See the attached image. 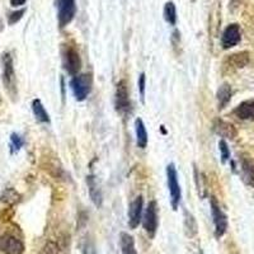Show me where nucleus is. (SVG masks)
<instances>
[{"label":"nucleus","instance_id":"obj_1","mask_svg":"<svg viewBox=\"0 0 254 254\" xmlns=\"http://www.w3.org/2000/svg\"><path fill=\"white\" fill-rule=\"evenodd\" d=\"M61 60L64 70L71 76L78 75L81 69L80 54L74 45H63L61 47Z\"/></svg>","mask_w":254,"mask_h":254},{"label":"nucleus","instance_id":"obj_2","mask_svg":"<svg viewBox=\"0 0 254 254\" xmlns=\"http://www.w3.org/2000/svg\"><path fill=\"white\" fill-rule=\"evenodd\" d=\"M93 78L90 74H78L70 81L72 94L78 102H83L88 98L92 92Z\"/></svg>","mask_w":254,"mask_h":254},{"label":"nucleus","instance_id":"obj_3","mask_svg":"<svg viewBox=\"0 0 254 254\" xmlns=\"http://www.w3.org/2000/svg\"><path fill=\"white\" fill-rule=\"evenodd\" d=\"M1 65H3V81L5 89L12 97H15V94H17V80H15L13 58L9 52H5L1 56Z\"/></svg>","mask_w":254,"mask_h":254},{"label":"nucleus","instance_id":"obj_4","mask_svg":"<svg viewBox=\"0 0 254 254\" xmlns=\"http://www.w3.org/2000/svg\"><path fill=\"white\" fill-rule=\"evenodd\" d=\"M167 182L169 188V194H171V202L173 210H178L181 197H182V190L178 182V173H177L176 165L173 163L168 164L167 167Z\"/></svg>","mask_w":254,"mask_h":254},{"label":"nucleus","instance_id":"obj_5","mask_svg":"<svg viewBox=\"0 0 254 254\" xmlns=\"http://www.w3.org/2000/svg\"><path fill=\"white\" fill-rule=\"evenodd\" d=\"M60 28H65L76 14V0H56Z\"/></svg>","mask_w":254,"mask_h":254},{"label":"nucleus","instance_id":"obj_6","mask_svg":"<svg viewBox=\"0 0 254 254\" xmlns=\"http://www.w3.org/2000/svg\"><path fill=\"white\" fill-rule=\"evenodd\" d=\"M210 206L211 215H212V220H214L215 225V237L221 238L222 235L225 234L226 230H228V217L224 214V211L221 210L215 197H211Z\"/></svg>","mask_w":254,"mask_h":254},{"label":"nucleus","instance_id":"obj_7","mask_svg":"<svg viewBox=\"0 0 254 254\" xmlns=\"http://www.w3.org/2000/svg\"><path fill=\"white\" fill-rule=\"evenodd\" d=\"M116 111L120 113H128L131 111V101L126 80H120L116 85L115 94Z\"/></svg>","mask_w":254,"mask_h":254},{"label":"nucleus","instance_id":"obj_8","mask_svg":"<svg viewBox=\"0 0 254 254\" xmlns=\"http://www.w3.org/2000/svg\"><path fill=\"white\" fill-rule=\"evenodd\" d=\"M142 226L149 237L153 238L158 230V205L156 201H150L147 203V207L142 214Z\"/></svg>","mask_w":254,"mask_h":254},{"label":"nucleus","instance_id":"obj_9","mask_svg":"<svg viewBox=\"0 0 254 254\" xmlns=\"http://www.w3.org/2000/svg\"><path fill=\"white\" fill-rule=\"evenodd\" d=\"M0 248L5 254H23V242L13 234H5L0 239Z\"/></svg>","mask_w":254,"mask_h":254},{"label":"nucleus","instance_id":"obj_10","mask_svg":"<svg viewBox=\"0 0 254 254\" xmlns=\"http://www.w3.org/2000/svg\"><path fill=\"white\" fill-rule=\"evenodd\" d=\"M142 210H144V198L142 196H137L128 207V225L131 229H136L140 225L144 214Z\"/></svg>","mask_w":254,"mask_h":254},{"label":"nucleus","instance_id":"obj_11","mask_svg":"<svg viewBox=\"0 0 254 254\" xmlns=\"http://www.w3.org/2000/svg\"><path fill=\"white\" fill-rule=\"evenodd\" d=\"M242 40L240 35V27L238 24H229L225 28L224 33L221 36V45L222 49H231V47L237 46Z\"/></svg>","mask_w":254,"mask_h":254},{"label":"nucleus","instance_id":"obj_12","mask_svg":"<svg viewBox=\"0 0 254 254\" xmlns=\"http://www.w3.org/2000/svg\"><path fill=\"white\" fill-rule=\"evenodd\" d=\"M87 185L92 202L94 203L95 207H101L102 203H103V194H102V190L99 188L98 182H97V179H95V177L93 174L87 177Z\"/></svg>","mask_w":254,"mask_h":254},{"label":"nucleus","instance_id":"obj_13","mask_svg":"<svg viewBox=\"0 0 254 254\" xmlns=\"http://www.w3.org/2000/svg\"><path fill=\"white\" fill-rule=\"evenodd\" d=\"M234 113L238 119L244 120V121H254V102H243L235 108Z\"/></svg>","mask_w":254,"mask_h":254},{"label":"nucleus","instance_id":"obj_14","mask_svg":"<svg viewBox=\"0 0 254 254\" xmlns=\"http://www.w3.org/2000/svg\"><path fill=\"white\" fill-rule=\"evenodd\" d=\"M214 130L217 135H220L224 139H234L237 136V130L231 124L222 120H217L214 125Z\"/></svg>","mask_w":254,"mask_h":254},{"label":"nucleus","instance_id":"obj_15","mask_svg":"<svg viewBox=\"0 0 254 254\" xmlns=\"http://www.w3.org/2000/svg\"><path fill=\"white\" fill-rule=\"evenodd\" d=\"M243 181L251 187H254V162L252 159L243 158L240 162Z\"/></svg>","mask_w":254,"mask_h":254},{"label":"nucleus","instance_id":"obj_16","mask_svg":"<svg viewBox=\"0 0 254 254\" xmlns=\"http://www.w3.org/2000/svg\"><path fill=\"white\" fill-rule=\"evenodd\" d=\"M135 131H136V144L140 149H145L147 145V131L145 127L144 121L141 119H136L135 121Z\"/></svg>","mask_w":254,"mask_h":254},{"label":"nucleus","instance_id":"obj_17","mask_svg":"<svg viewBox=\"0 0 254 254\" xmlns=\"http://www.w3.org/2000/svg\"><path fill=\"white\" fill-rule=\"evenodd\" d=\"M32 111H33V115H35L36 120L41 124H50V116L47 113L46 108L44 107V104L40 99H33L32 102Z\"/></svg>","mask_w":254,"mask_h":254},{"label":"nucleus","instance_id":"obj_18","mask_svg":"<svg viewBox=\"0 0 254 254\" xmlns=\"http://www.w3.org/2000/svg\"><path fill=\"white\" fill-rule=\"evenodd\" d=\"M120 246H121L122 254H137L132 235L127 234V233H121V235H120Z\"/></svg>","mask_w":254,"mask_h":254},{"label":"nucleus","instance_id":"obj_19","mask_svg":"<svg viewBox=\"0 0 254 254\" xmlns=\"http://www.w3.org/2000/svg\"><path fill=\"white\" fill-rule=\"evenodd\" d=\"M231 94H233V90H231V87L229 84H222L221 87L219 88V90H217V102H219L220 110L226 107V104L231 99Z\"/></svg>","mask_w":254,"mask_h":254},{"label":"nucleus","instance_id":"obj_20","mask_svg":"<svg viewBox=\"0 0 254 254\" xmlns=\"http://www.w3.org/2000/svg\"><path fill=\"white\" fill-rule=\"evenodd\" d=\"M164 19L167 20V23H169L171 26H176L177 24V8L176 4L173 1H167L164 5Z\"/></svg>","mask_w":254,"mask_h":254},{"label":"nucleus","instance_id":"obj_21","mask_svg":"<svg viewBox=\"0 0 254 254\" xmlns=\"http://www.w3.org/2000/svg\"><path fill=\"white\" fill-rule=\"evenodd\" d=\"M249 61V55L248 52H239V54H235V55H231L230 63L237 67H244L248 64Z\"/></svg>","mask_w":254,"mask_h":254},{"label":"nucleus","instance_id":"obj_22","mask_svg":"<svg viewBox=\"0 0 254 254\" xmlns=\"http://www.w3.org/2000/svg\"><path fill=\"white\" fill-rule=\"evenodd\" d=\"M185 225L186 229L190 231V235H194L197 233V225H196V221H194L193 216L188 212V211H185Z\"/></svg>","mask_w":254,"mask_h":254},{"label":"nucleus","instance_id":"obj_23","mask_svg":"<svg viewBox=\"0 0 254 254\" xmlns=\"http://www.w3.org/2000/svg\"><path fill=\"white\" fill-rule=\"evenodd\" d=\"M24 140L20 137L18 133H12L10 136V147H12V153H17L19 151V149L23 146Z\"/></svg>","mask_w":254,"mask_h":254},{"label":"nucleus","instance_id":"obj_24","mask_svg":"<svg viewBox=\"0 0 254 254\" xmlns=\"http://www.w3.org/2000/svg\"><path fill=\"white\" fill-rule=\"evenodd\" d=\"M219 149H220V154H221V162L226 163L229 160V158H230V150H229L228 144H226V141L224 139L220 140Z\"/></svg>","mask_w":254,"mask_h":254},{"label":"nucleus","instance_id":"obj_25","mask_svg":"<svg viewBox=\"0 0 254 254\" xmlns=\"http://www.w3.org/2000/svg\"><path fill=\"white\" fill-rule=\"evenodd\" d=\"M24 13H26V9H19V10H15V12L10 13V14L8 15V23L10 24V26L18 23V22L23 18Z\"/></svg>","mask_w":254,"mask_h":254},{"label":"nucleus","instance_id":"obj_26","mask_svg":"<svg viewBox=\"0 0 254 254\" xmlns=\"http://www.w3.org/2000/svg\"><path fill=\"white\" fill-rule=\"evenodd\" d=\"M38 254H59V248L54 242H47Z\"/></svg>","mask_w":254,"mask_h":254},{"label":"nucleus","instance_id":"obj_27","mask_svg":"<svg viewBox=\"0 0 254 254\" xmlns=\"http://www.w3.org/2000/svg\"><path fill=\"white\" fill-rule=\"evenodd\" d=\"M145 87H146V75H145V72H141L139 76V92L142 102L145 98Z\"/></svg>","mask_w":254,"mask_h":254},{"label":"nucleus","instance_id":"obj_28","mask_svg":"<svg viewBox=\"0 0 254 254\" xmlns=\"http://www.w3.org/2000/svg\"><path fill=\"white\" fill-rule=\"evenodd\" d=\"M18 198H19V194H18L17 192H14V193H13V196H9L8 190H6L5 192H4L3 196H1V201H4V202H9V203L17 202Z\"/></svg>","mask_w":254,"mask_h":254},{"label":"nucleus","instance_id":"obj_29","mask_svg":"<svg viewBox=\"0 0 254 254\" xmlns=\"http://www.w3.org/2000/svg\"><path fill=\"white\" fill-rule=\"evenodd\" d=\"M27 0H10V5L12 6H20L26 4Z\"/></svg>","mask_w":254,"mask_h":254},{"label":"nucleus","instance_id":"obj_30","mask_svg":"<svg viewBox=\"0 0 254 254\" xmlns=\"http://www.w3.org/2000/svg\"><path fill=\"white\" fill-rule=\"evenodd\" d=\"M201 254H203V253H202V252H201Z\"/></svg>","mask_w":254,"mask_h":254}]
</instances>
